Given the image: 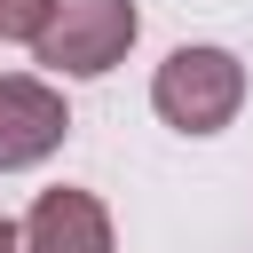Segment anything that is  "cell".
Masks as SVG:
<instances>
[{"mask_svg": "<svg viewBox=\"0 0 253 253\" xmlns=\"http://www.w3.org/2000/svg\"><path fill=\"white\" fill-rule=\"evenodd\" d=\"M55 16V0H0V40H40V24Z\"/></svg>", "mask_w": 253, "mask_h": 253, "instance_id": "obj_5", "label": "cell"}, {"mask_svg": "<svg viewBox=\"0 0 253 253\" xmlns=\"http://www.w3.org/2000/svg\"><path fill=\"white\" fill-rule=\"evenodd\" d=\"M0 253H24V237H16V221H0Z\"/></svg>", "mask_w": 253, "mask_h": 253, "instance_id": "obj_6", "label": "cell"}, {"mask_svg": "<svg viewBox=\"0 0 253 253\" xmlns=\"http://www.w3.org/2000/svg\"><path fill=\"white\" fill-rule=\"evenodd\" d=\"M134 32H142L134 0H55V16L32 40V63L47 79H103L111 63H126Z\"/></svg>", "mask_w": 253, "mask_h": 253, "instance_id": "obj_2", "label": "cell"}, {"mask_svg": "<svg viewBox=\"0 0 253 253\" xmlns=\"http://www.w3.org/2000/svg\"><path fill=\"white\" fill-rule=\"evenodd\" d=\"M16 237H24V253H119L95 190H40L32 213L16 221Z\"/></svg>", "mask_w": 253, "mask_h": 253, "instance_id": "obj_4", "label": "cell"}, {"mask_svg": "<svg viewBox=\"0 0 253 253\" xmlns=\"http://www.w3.org/2000/svg\"><path fill=\"white\" fill-rule=\"evenodd\" d=\"M71 134V103L55 79L32 71H0V174H24L40 158H55Z\"/></svg>", "mask_w": 253, "mask_h": 253, "instance_id": "obj_3", "label": "cell"}, {"mask_svg": "<svg viewBox=\"0 0 253 253\" xmlns=\"http://www.w3.org/2000/svg\"><path fill=\"white\" fill-rule=\"evenodd\" d=\"M150 111L174 134H221L245 111V63L229 47H213V40H190L150 71Z\"/></svg>", "mask_w": 253, "mask_h": 253, "instance_id": "obj_1", "label": "cell"}]
</instances>
